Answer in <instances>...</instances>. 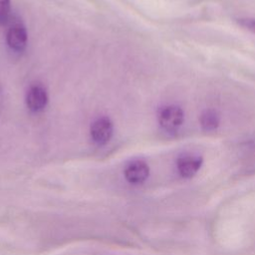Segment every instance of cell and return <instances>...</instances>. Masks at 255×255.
Masks as SVG:
<instances>
[{"label": "cell", "instance_id": "4", "mask_svg": "<svg viewBox=\"0 0 255 255\" xmlns=\"http://www.w3.org/2000/svg\"><path fill=\"white\" fill-rule=\"evenodd\" d=\"M202 164V157L198 155H182L177 158L176 165L179 174L182 177H192L200 168Z\"/></svg>", "mask_w": 255, "mask_h": 255}, {"label": "cell", "instance_id": "9", "mask_svg": "<svg viewBox=\"0 0 255 255\" xmlns=\"http://www.w3.org/2000/svg\"><path fill=\"white\" fill-rule=\"evenodd\" d=\"M238 23L240 26H242L243 28L253 32L255 34V19H251V18H241L238 19Z\"/></svg>", "mask_w": 255, "mask_h": 255}, {"label": "cell", "instance_id": "3", "mask_svg": "<svg viewBox=\"0 0 255 255\" xmlns=\"http://www.w3.org/2000/svg\"><path fill=\"white\" fill-rule=\"evenodd\" d=\"M149 173L148 165L143 160H133L125 169V177L129 183L138 184L143 182Z\"/></svg>", "mask_w": 255, "mask_h": 255}, {"label": "cell", "instance_id": "1", "mask_svg": "<svg viewBox=\"0 0 255 255\" xmlns=\"http://www.w3.org/2000/svg\"><path fill=\"white\" fill-rule=\"evenodd\" d=\"M183 119V111L177 106H167L163 108L158 116L159 125L167 131L176 130L182 125Z\"/></svg>", "mask_w": 255, "mask_h": 255}, {"label": "cell", "instance_id": "6", "mask_svg": "<svg viewBox=\"0 0 255 255\" xmlns=\"http://www.w3.org/2000/svg\"><path fill=\"white\" fill-rule=\"evenodd\" d=\"M7 43L14 51H22L27 44V32L24 26L16 24L12 26L7 33Z\"/></svg>", "mask_w": 255, "mask_h": 255}, {"label": "cell", "instance_id": "5", "mask_svg": "<svg viewBox=\"0 0 255 255\" xmlns=\"http://www.w3.org/2000/svg\"><path fill=\"white\" fill-rule=\"evenodd\" d=\"M48 102V95L46 90L41 86H33L29 89L26 96V104L30 111H42Z\"/></svg>", "mask_w": 255, "mask_h": 255}, {"label": "cell", "instance_id": "2", "mask_svg": "<svg viewBox=\"0 0 255 255\" xmlns=\"http://www.w3.org/2000/svg\"><path fill=\"white\" fill-rule=\"evenodd\" d=\"M113 135V124L108 118H100L96 120L91 127V136L93 140L99 144H106Z\"/></svg>", "mask_w": 255, "mask_h": 255}, {"label": "cell", "instance_id": "7", "mask_svg": "<svg viewBox=\"0 0 255 255\" xmlns=\"http://www.w3.org/2000/svg\"><path fill=\"white\" fill-rule=\"evenodd\" d=\"M199 122L203 130L212 131L218 128L220 123V117L215 110L209 109V110H205L201 114Z\"/></svg>", "mask_w": 255, "mask_h": 255}, {"label": "cell", "instance_id": "8", "mask_svg": "<svg viewBox=\"0 0 255 255\" xmlns=\"http://www.w3.org/2000/svg\"><path fill=\"white\" fill-rule=\"evenodd\" d=\"M10 12V0H0V24H5Z\"/></svg>", "mask_w": 255, "mask_h": 255}]
</instances>
